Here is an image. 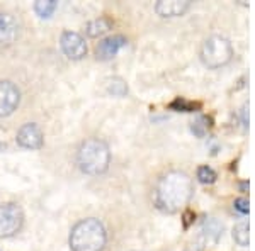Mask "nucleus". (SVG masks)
Segmentation results:
<instances>
[{"label":"nucleus","instance_id":"1","mask_svg":"<svg viewBox=\"0 0 255 251\" xmlns=\"http://www.w3.org/2000/svg\"><path fill=\"white\" fill-rule=\"evenodd\" d=\"M192 180L182 171H170L158 180L153 192L155 205L163 212H179L192 197Z\"/></svg>","mask_w":255,"mask_h":251},{"label":"nucleus","instance_id":"2","mask_svg":"<svg viewBox=\"0 0 255 251\" xmlns=\"http://www.w3.org/2000/svg\"><path fill=\"white\" fill-rule=\"evenodd\" d=\"M108 234L99 219L80 221L70 233V246L73 251H102Z\"/></svg>","mask_w":255,"mask_h":251},{"label":"nucleus","instance_id":"3","mask_svg":"<svg viewBox=\"0 0 255 251\" xmlns=\"http://www.w3.org/2000/svg\"><path fill=\"white\" fill-rule=\"evenodd\" d=\"M111 153L109 148L101 139H87L77 151V165L84 173L101 175L109 168Z\"/></svg>","mask_w":255,"mask_h":251},{"label":"nucleus","instance_id":"4","mask_svg":"<svg viewBox=\"0 0 255 251\" xmlns=\"http://www.w3.org/2000/svg\"><path fill=\"white\" fill-rule=\"evenodd\" d=\"M233 58L232 43L223 36H211L201 48V60L209 68H220L230 63Z\"/></svg>","mask_w":255,"mask_h":251},{"label":"nucleus","instance_id":"5","mask_svg":"<svg viewBox=\"0 0 255 251\" xmlns=\"http://www.w3.org/2000/svg\"><path fill=\"white\" fill-rule=\"evenodd\" d=\"M24 224L22 209L15 202L0 205V238H10L20 231Z\"/></svg>","mask_w":255,"mask_h":251},{"label":"nucleus","instance_id":"6","mask_svg":"<svg viewBox=\"0 0 255 251\" xmlns=\"http://www.w3.org/2000/svg\"><path fill=\"white\" fill-rule=\"evenodd\" d=\"M20 92L14 84L0 80V117H5L14 112L19 105Z\"/></svg>","mask_w":255,"mask_h":251},{"label":"nucleus","instance_id":"7","mask_svg":"<svg viewBox=\"0 0 255 251\" xmlns=\"http://www.w3.org/2000/svg\"><path fill=\"white\" fill-rule=\"evenodd\" d=\"M61 49L70 60H82L87 55V44L85 39L77 32H63L61 34Z\"/></svg>","mask_w":255,"mask_h":251},{"label":"nucleus","instance_id":"8","mask_svg":"<svg viewBox=\"0 0 255 251\" xmlns=\"http://www.w3.org/2000/svg\"><path fill=\"white\" fill-rule=\"evenodd\" d=\"M19 32H20L19 20L12 14L0 12V46L12 44L19 38Z\"/></svg>","mask_w":255,"mask_h":251},{"label":"nucleus","instance_id":"9","mask_svg":"<svg viewBox=\"0 0 255 251\" xmlns=\"http://www.w3.org/2000/svg\"><path fill=\"white\" fill-rule=\"evenodd\" d=\"M43 131L36 124H24L17 133V143L26 150H38L43 146Z\"/></svg>","mask_w":255,"mask_h":251},{"label":"nucleus","instance_id":"10","mask_svg":"<svg viewBox=\"0 0 255 251\" xmlns=\"http://www.w3.org/2000/svg\"><path fill=\"white\" fill-rule=\"evenodd\" d=\"M126 38L123 36H111V38L102 39L96 48V55L99 60H111L113 56L118 55L121 48L126 46Z\"/></svg>","mask_w":255,"mask_h":251},{"label":"nucleus","instance_id":"11","mask_svg":"<svg viewBox=\"0 0 255 251\" xmlns=\"http://www.w3.org/2000/svg\"><path fill=\"white\" fill-rule=\"evenodd\" d=\"M189 7H191L189 0H160L155 5V10L162 17H177L182 15Z\"/></svg>","mask_w":255,"mask_h":251},{"label":"nucleus","instance_id":"12","mask_svg":"<svg viewBox=\"0 0 255 251\" xmlns=\"http://www.w3.org/2000/svg\"><path fill=\"white\" fill-rule=\"evenodd\" d=\"M111 27H113V22H111L109 19L99 17V19L90 20V22L87 24V27H85V31H87V34L90 36V38H99V36L106 34Z\"/></svg>","mask_w":255,"mask_h":251},{"label":"nucleus","instance_id":"13","mask_svg":"<svg viewBox=\"0 0 255 251\" xmlns=\"http://www.w3.org/2000/svg\"><path fill=\"white\" fill-rule=\"evenodd\" d=\"M56 7H58V2H55V0H39V2L34 3L36 14L43 19H48L56 10Z\"/></svg>","mask_w":255,"mask_h":251},{"label":"nucleus","instance_id":"14","mask_svg":"<svg viewBox=\"0 0 255 251\" xmlns=\"http://www.w3.org/2000/svg\"><path fill=\"white\" fill-rule=\"evenodd\" d=\"M233 238L240 246H249V222L242 221L233 228Z\"/></svg>","mask_w":255,"mask_h":251},{"label":"nucleus","instance_id":"15","mask_svg":"<svg viewBox=\"0 0 255 251\" xmlns=\"http://www.w3.org/2000/svg\"><path fill=\"white\" fill-rule=\"evenodd\" d=\"M199 104H194V102H189L186 100V98H182V97H177L174 102L170 104V109L172 110H182V112H194L196 109H199Z\"/></svg>","mask_w":255,"mask_h":251},{"label":"nucleus","instance_id":"16","mask_svg":"<svg viewBox=\"0 0 255 251\" xmlns=\"http://www.w3.org/2000/svg\"><path fill=\"white\" fill-rule=\"evenodd\" d=\"M108 90H109V93H113V95H116V97H123L128 93V87L121 78H113V80H109Z\"/></svg>","mask_w":255,"mask_h":251},{"label":"nucleus","instance_id":"17","mask_svg":"<svg viewBox=\"0 0 255 251\" xmlns=\"http://www.w3.org/2000/svg\"><path fill=\"white\" fill-rule=\"evenodd\" d=\"M197 178L201 183H213L216 180V171L211 167H201L197 170Z\"/></svg>","mask_w":255,"mask_h":251},{"label":"nucleus","instance_id":"18","mask_svg":"<svg viewBox=\"0 0 255 251\" xmlns=\"http://www.w3.org/2000/svg\"><path fill=\"white\" fill-rule=\"evenodd\" d=\"M208 122H209V121H208L206 117H199L196 122H192V131H194V133H196L197 136H201V138H203L204 133H206L208 127H209Z\"/></svg>","mask_w":255,"mask_h":251},{"label":"nucleus","instance_id":"19","mask_svg":"<svg viewBox=\"0 0 255 251\" xmlns=\"http://www.w3.org/2000/svg\"><path fill=\"white\" fill-rule=\"evenodd\" d=\"M235 209L238 212H242V214H249V211H250V207H249V200L247 199H237L235 200Z\"/></svg>","mask_w":255,"mask_h":251},{"label":"nucleus","instance_id":"20","mask_svg":"<svg viewBox=\"0 0 255 251\" xmlns=\"http://www.w3.org/2000/svg\"><path fill=\"white\" fill-rule=\"evenodd\" d=\"M242 124L244 127H249V104H245L242 109Z\"/></svg>","mask_w":255,"mask_h":251},{"label":"nucleus","instance_id":"21","mask_svg":"<svg viewBox=\"0 0 255 251\" xmlns=\"http://www.w3.org/2000/svg\"><path fill=\"white\" fill-rule=\"evenodd\" d=\"M191 217H192V212H187L186 214V222H184V224L189 226V222H191Z\"/></svg>","mask_w":255,"mask_h":251}]
</instances>
